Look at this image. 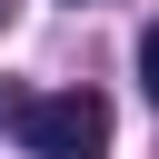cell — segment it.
Masks as SVG:
<instances>
[{
	"mask_svg": "<svg viewBox=\"0 0 159 159\" xmlns=\"http://www.w3.org/2000/svg\"><path fill=\"white\" fill-rule=\"evenodd\" d=\"M20 139L30 159H109V99L99 89H50L20 109Z\"/></svg>",
	"mask_w": 159,
	"mask_h": 159,
	"instance_id": "cell-1",
	"label": "cell"
},
{
	"mask_svg": "<svg viewBox=\"0 0 159 159\" xmlns=\"http://www.w3.org/2000/svg\"><path fill=\"white\" fill-rule=\"evenodd\" d=\"M139 89H149V109H159V20L139 30Z\"/></svg>",
	"mask_w": 159,
	"mask_h": 159,
	"instance_id": "cell-2",
	"label": "cell"
}]
</instances>
